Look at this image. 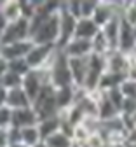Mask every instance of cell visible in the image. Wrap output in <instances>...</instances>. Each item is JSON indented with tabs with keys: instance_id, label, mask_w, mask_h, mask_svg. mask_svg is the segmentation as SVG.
Listing matches in <instances>:
<instances>
[{
	"instance_id": "52a82bcc",
	"label": "cell",
	"mask_w": 136,
	"mask_h": 147,
	"mask_svg": "<svg viewBox=\"0 0 136 147\" xmlns=\"http://www.w3.org/2000/svg\"><path fill=\"white\" fill-rule=\"evenodd\" d=\"M46 84H51L47 70H31V72L26 74L25 79H23V89L26 91V95L31 98V102L40 95V91L44 89Z\"/></svg>"
},
{
	"instance_id": "d6a6232c",
	"label": "cell",
	"mask_w": 136,
	"mask_h": 147,
	"mask_svg": "<svg viewBox=\"0 0 136 147\" xmlns=\"http://www.w3.org/2000/svg\"><path fill=\"white\" fill-rule=\"evenodd\" d=\"M73 147H86V145H84V144H80V142H75V144H73Z\"/></svg>"
},
{
	"instance_id": "ac0fdd59",
	"label": "cell",
	"mask_w": 136,
	"mask_h": 147,
	"mask_svg": "<svg viewBox=\"0 0 136 147\" xmlns=\"http://www.w3.org/2000/svg\"><path fill=\"white\" fill-rule=\"evenodd\" d=\"M121 16H115L112 21H108L103 28H101V33L105 35V39L108 40L110 47L113 51H117L119 49V39H121Z\"/></svg>"
},
{
	"instance_id": "484cf974",
	"label": "cell",
	"mask_w": 136,
	"mask_h": 147,
	"mask_svg": "<svg viewBox=\"0 0 136 147\" xmlns=\"http://www.w3.org/2000/svg\"><path fill=\"white\" fill-rule=\"evenodd\" d=\"M12 112L14 110L7 105H2L0 109V126H2V130H7V128L12 126Z\"/></svg>"
},
{
	"instance_id": "1f68e13d",
	"label": "cell",
	"mask_w": 136,
	"mask_h": 147,
	"mask_svg": "<svg viewBox=\"0 0 136 147\" xmlns=\"http://www.w3.org/2000/svg\"><path fill=\"white\" fill-rule=\"evenodd\" d=\"M107 147H127V142H108Z\"/></svg>"
},
{
	"instance_id": "2e32d148",
	"label": "cell",
	"mask_w": 136,
	"mask_h": 147,
	"mask_svg": "<svg viewBox=\"0 0 136 147\" xmlns=\"http://www.w3.org/2000/svg\"><path fill=\"white\" fill-rule=\"evenodd\" d=\"M119 116H121V110L108 100V96L103 93V91H100V96H98V119L101 123H108L112 119H117Z\"/></svg>"
},
{
	"instance_id": "4fadbf2b",
	"label": "cell",
	"mask_w": 136,
	"mask_h": 147,
	"mask_svg": "<svg viewBox=\"0 0 136 147\" xmlns=\"http://www.w3.org/2000/svg\"><path fill=\"white\" fill-rule=\"evenodd\" d=\"M89 58H70V70H72V77L75 88H84L86 79H87V72H89Z\"/></svg>"
},
{
	"instance_id": "ffe728a7",
	"label": "cell",
	"mask_w": 136,
	"mask_h": 147,
	"mask_svg": "<svg viewBox=\"0 0 136 147\" xmlns=\"http://www.w3.org/2000/svg\"><path fill=\"white\" fill-rule=\"evenodd\" d=\"M61 116H54V117H47L38 123V131H40L42 140H47L49 137H52L54 133H58L61 130Z\"/></svg>"
},
{
	"instance_id": "d6986e66",
	"label": "cell",
	"mask_w": 136,
	"mask_h": 147,
	"mask_svg": "<svg viewBox=\"0 0 136 147\" xmlns=\"http://www.w3.org/2000/svg\"><path fill=\"white\" fill-rule=\"evenodd\" d=\"M75 93H77L75 86L56 88V102H58V107H60V112H65V110L75 105Z\"/></svg>"
},
{
	"instance_id": "ba28073f",
	"label": "cell",
	"mask_w": 136,
	"mask_h": 147,
	"mask_svg": "<svg viewBox=\"0 0 136 147\" xmlns=\"http://www.w3.org/2000/svg\"><path fill=\"white\" fill-rule=\"evenodd\" d=\"M2 105H7L12 110H19L33 107V102L23 88H16V89H2Z\"/></svg>"
},
{
	"instance_id": "8fae6325",
	"label": "cell",
	"mask_w": 136,
	"mask_h": 147,
	"mask_svg": "<svg viewBox=\"0 0 136 147\" xmlns=\"http://www.w3.org/2000/svg\"><path fill=\"white\" fill-rule=\"evenodd\" d=\"M131 67H133V61H131L129 54H124L119 49L107 54V70L108 72L124 74V76H127L129 70H131Z\"/></svg>"
},
{
	"instance_id": "603a6c76",
	"label": "cell",
	"mask_w": 136,
	"mask_h": 147,
	"mask_svg": "<svg viewBox=\"0 0 136 147\" xmlns=\"http://www.w3.org/2000/svg\"><path fill=\"white\" fill-rule=\"evenodd\" d=\"M23 76H19L16 72H5L0 74V84H2V89H16V88H23Z\"/></svg>"
},
{
	"instance_id": "277c9868",
	"label": "cell",
	"mask_w": 136,
	"mask_h": 147,
	"mask_svg": "<svg viewBox=\"0 0 136 147\" xmlns=\"http://www.w3.org/2000/svg\"><path fill=\"white\" fill-rule=\"evenodd\" d=\"M58 51V46L54 44H35L33 49L28 53L26 61L30 65L31 70H44L49 67V63L52 61L54 54Z\"/></svg>"
},
{
	"instance_id": "f546056e",
	"label": "cell",
	"mask_w": 136,
	"mask_h": 147,
	"mask_svg": "<svg viewBox=\"0 0 136 147\" xmlns=\"http://www.w3.org/2000/svg\"><path fill=\"white\" fill-rule=\"evenodd\" d=\"M121 91H122L124 98H136V81L126 79V81L121 84Z\"/></svg>"
},
{
	"instance_id": "6da1fadb",
	"label": "cell",
	"mask_w": 136,
	"mask_h": 147,
	"mask_svg": "<svg viewBox=\"0 0 136 147\" xmlns=\"http://www.w3.org/2000/svg\"><path fill=\"white\" fill-rule=\"evenodd\" d=\"M49 72V79L54 88H66V86H75L73 77H72V70H70V58L65 54L63 49H58L52 61L49 63L47 68Z\"/></svg>"
},
{
	"instance_id": "836d02e7",
	"label": "cell",
	"mask_w": 136,
	"mask_h": 147,
	"mask_svg": "<svg viewBox=\"0 0 136 147\" xmlns=\"http://www.w3.org/2000/svg\"><path fill=\"white\" fill-rule=\"evenodd\" d=\"M35 147H47V145H46V142H40V144H38V145H35Z\"/></svg>"
},
{
	"instance_id": "8992f818",
	"label": "cell",
	"mask_w": 136,
	"mask_h": 147,
	"mask_svg": "<svg viewBox=\"0 0 136 147\" xmlns=\"http://www.w3.org/2000/svg\"><path fill=\"white\" fill-rule=\"evenodd\" d=\"M107 72V56H100V54H91L89 58V72L87 79L84 84V89L87 93H96L100 88V81L103 77V74Z\"/></svg>"
},
{
	"instance_id": "7a4b0ae2",
	"label": "cell",
	"mask_w": 136,
	"mask_h": 147,
	"mask_svg": "<svg viewBox=\"0 0 136 147\" xmlns=\"http://www.w3.org/2000/svg\"><path fill=\"white\" fill-rule=\"evenodd\" d=\"M60 12H56L51 18H47L46 21H42L31 32V40L35 44H54V46H58L60 37H61V14Z\"/></svg>"
},
{
	"instance_id": "9c48e42d",
	"label": "cell",
	"mask_w": 136,
	"mask_h": 147,
	"mask_svg": "<svg viewBox=\"0 0 136 147\" xmlns=\"http://www.w3.org/2000/svg\"><path fill=\"white\" fill-rule=\"evenodd\" d=\"M60 14H61V37H60V42H58V49H65L66 44L75 39V28H77V21L79 20L72 12L66 11L65 4Z\"/></svg>"
},
{
	"instance_id": "5bb4252c",
	"label": "cell",
	"mask_w": 136,
	"mask_h": 147,
	"mask_svg": "<svg viewBox=\"0 0 136 147\" xmlns=\"http://www.w3.org/2000/svg\"><path fill=\"white\" fill-rule=\"evenodd\" d=\"M68 58H87L94 53L92 49V40H84V39H73L66 44L63 49Z\"/></svg>"
},
{
	"instance_id": "7402d4cb",
	"label": "cell",
	"mask_w": 136,
	"mask_h": 147,
	"mask_svg": "<svg viewBox=\"0 0 136 147\" xmlns=\"http://www.w3.org/2000/svg\"><path fill=\"white\" fill-rule=\"evenodd\" d=\"M0 16H4L9 23L21 20V18H23V7H21V2H2Z\"/></svg>"
},
{
	"instance_id": "e0dca14e",
	"label": "cell",
	"mask_w": 136,
	"mask_h": 147,
	"mask_svg": "<svg viewBox=\"0 0 136 147\" xmlns=\"http://www.w3.org/2000/svg\"><path fill=\"white\" fill-rule=\"evenodd\" d=\"M122 20V18H121ZM136 47V39H134V26L126 23L122 20L121 23V39H119V51L124 54H131L133 49Z\"/></svg>"
},
{
	"instance_id": "e575fe53",
	"label": "cell",
	"mask_w": 136,
	"mask_h": 147,
	"mask_svg": "<svg viewBox=\"0 0 136 147\" xmlns=\"http://www.w3.org/2000/svg\"><path fill=\"white\" fill-rule=\"evenodd\" d=\"M134 39H136V26H134Z\"/></svg>"
},
{
	"instance_id": "5b68a950",
	"label": "cell",
	"mask_w": 136,
	"mask_h": 147,
	"mask_svg": "<svg viewBox=\"0 0 136 147\" xmlns=\"http://www.w3.org/2000/svg\"><path fill=\"white\" fill-rule=\"evenodd\" d=\"M31 33H30V20L26 18H21L17 21L9 23V26L2 32V37H0V42L2 46H9L14 42H23V40H30Z\"/></svg>"
},
{
	"instance_id": "83f0119b",
	"label": "cell",
	"mask_w": 136,
	"mask_h": 147,
	"mask_svg": "<svg viewBox=\"0 0 136 147\" xmlns=\"http://www.w3.org/2000/svg\"><path fill=\"white\" fill-rule=\"evenodd\" d=\"M121 18H122L126 23H129L131 26H136V5H134L133 2H131V4H126V7H124Z\"/></svg>"
},
{
	"instance_id": "4dcf8cb0",
	"label": "cell",
	"mask_w": 136,
	"mask_h": 147,
	"mask_svg": "<svg viewBox=\"0 0 136 147\" xmlns=\"http://www.w3.org/2000/svg\"><path fill=\"white\" fill-rule=\"evenodd\" d=\"M136 114V98H126L122 103L121 116H133Z\"/></svg>"
},
{
	"instance_id": "cb8c5ba5",
	"label": "cell",
	"mask_w": 136,
	"mask_h": 147,
	"mask_svg": "<svg viewBox=\"0 0 136 147\" xmlns=\"http://www.w3.org/2000/svg\"><path fill=\"white\" fill-rule=\"evenodd\" d=\"M40 142H44V140L40 137V131H38V126H31V128L21 130V144H25L26 147H35Z\"/></svg>"
},
{
	"instance_id": "4316f807",
	"label": "cell",
	"mask_w": 136,
	"mask_h": 147,
	"mask_svg": "<svg viewBox=\"0 0 136 147\" xmlns=\"http://www.w3.org/2000/svg\"><path fill=\"white\" fill-rule=\"evenodd\" d=\"M107 96H108V100L117 107L119 110H122V103H124V95H122V91H121V88H115V89H110V91H107L105 93Z\"/></svg>"
},
{
	"instance_id": "30bf717a",
	"label": "cell",
	"mask_w": 136,
	"mask_h": 147,
	"mask_svg": "<svg viewBox=\"0 0 136 147\" xmlns=\"http://www.w3.org/2000/svg\"><path fill=\"white\" fill-rule=\"evenodd\" d=\"M35 42L30 39V40H23V42H14V44H9V46H2L0 49V56L2 60H7V61H12V60H23L28 56V53L33 49Z\"/></svg>"
},
{
	"instance_id": "7c38bea8",
	"label": "cell",
	"mask_w": 136,
	"mask_h": 147,
	"mask_svg": "<svg viewBox=\"0 0 136 147\" xmlns=\"http://www.w3.org/2000/svg\"><path fill=\"white\" fill-rule=\"evenodd\" d=\"M40 117H38L37 110L33 107L28 109H19L12 112V128L17 130H25V128H31V126H38Z\"/></svg>"
},
{
	"instance_id": "3957f363",
	"label": "cell",
	"mask_w": 136,
	"mask_h": 147,
	"mask_svg": "<svg viewBox=\"0 0 136 147\" xmlns=\"http://www.w3.org/2000/svg\"><path fill=\"white\" fill-rule=\"evenodd\" d=\"M33 109L37 110L40 121L61 114L60 107H58V102H56V88L52 84H46L44 86V89L40 91V95L33 100Z\"/></svg>"
},
{
	"instance_id": "9a60e30c",
	"label": "cell",
	"mask_w": 136,
	"mask_h": 147,
	"mask_svg": "<svg viewBox=\"0 0 136 147\" xmlns=\"http://www.w3.org/2000/svg\"><path fill=\"white\" fill-rule=\"evenodd\" d=\"M101 32V28L98 26L92 18H80L77 21V28H75V39H84V40H94V37Z\"/></svg>"
},
{
	"instance_id": "d4e9b609",
	"label": "cell",
	"mask_w": 136,
	"mask_h": 147,
	"mask_svg": "<svg viewBox=\"0 0 136 147\" xmlns=\"http://www.w3.org/2000/svg\"><path fill=\"white\" fill-rule=\"evenodd\" d=\"M44 142H46L47 147H73V144H75V140L70 138V137H66L63 131L54 133L52 137H49V138L44 140Z\"/></svg>"
},
{
	"instance_id": "f1b7e54d",
	"label": "cell",
	"mask_w": 136,
	"mask_h": 147,
	"mask_svg": "<svg viewBox=\"0 0 136 147\" xmlns=\"http://www.w3.org/2000/svg\"><path fill=\"white\" fill-rule=\"evenodd\" d=\"M98 4L100 2H92V0H84V2H80V18H92Z\"/></svg>"
},
{
	"instance_id": "44dd1931",
	"label": "cell",
	"mask_w": 136,
	"mask_h": 147,
	"mask_svg": "<svg viewBox=\"0 0 136 147\" xmlns=\"http://www.w3.org/2000/svg\"><path fill=\"white\" fill-rule=\"evenodd\" d=\"M127 79V76H124V74H115V72H105L103 77L100 81V88L98 91H103V93H107V91L110 89H115V88H121V84Z\"/></svg>"
}]
</instances>
